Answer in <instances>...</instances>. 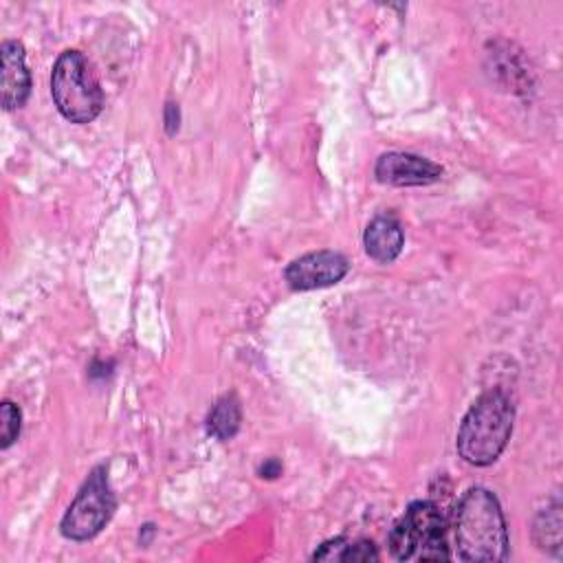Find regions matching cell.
<instances>
[{
	"label": "cell",
	"instance_id": "1",
	"mask_svg": "<svg viewBox=\"0 0 563 563\" xmlns=\"http://www.w3.org/2000/svg\"><path fill=\"white\" fill-rule=\"evenodd\" d=\"M455 554L462 561L495 563L508 556V528L497 497L482 488H468L451 517Z\"/></svg>",
	"mask_w": 563,
	"mask_h": 563
},
{
	"label": "cell",
	"instance_id": "2",
	"mask_svg": "<svg viewBox=\"0 0 563 563\" xmlns=\"http://www.w3.org/2000/svg\"><path fill=\"white\" fill-rule=\"evenodd\" d=\"M515 422V405L501 389H488L464 413L457 429V453L473 466L493 464L506 449Z\"/></svg>",
	"mask_w": 563,
	"mask_h": 563
},
{
	"label": "cell",
	"instance_id": "3",
	"mask_svg": "<svg viewBox=\"0 0 563 563\" xmlns=\"http://www.w3.org/2000/svg\"><path fill=\"white\" fill-rule=\"evenodd\" d=\"M389 550L398 561H449V521L433 501H413L389 532Z\"/></svg>",
	"mask_w": 563,
	"mask_h": 563
},
{
	"label": "cell",
	"instance_id": "4",
	"mask_svg": "<svg viewBox=\"0 0 563 563\" xmlns=\"http://www.w3.org/2000/svg\"><path fill=\"white\" fill-rule=\"evenodd\" d=\"M51 95L64 119L90 123L103 108V92L88 59L79 51H64L51 73Z\"/></svg>",
	"mask_w": 563,
	"mask_h": 563
},
{
	"label": "cell",
	"instance_id": "5",
	"mask_svg": "<svg viewBox=\"0 0 563 563\" xmlns=\"http://www.w3.org/2000/svg\"><path fill=\"white\" fill-rule=\"evenodd\" d=\"M114 508L117 499L110 488L106 466H97L90 471L88 479L81 484L77 497L62 517L59 530L66 539L88 541L101 532V528L110 521Z\"/></svg>",
	"mask_w": 563,
	"mask_h": 563
},
{
	"label": "cell",
	"instance_id": "6",
	"mask_svg": "<svg viewBox=\"0 0 563 563\" xmlns=\"http://www.w3.org/2000/svg\"><path fill=\"white\" fill-rule=\"evenodd\" d=\"M347 271L350 264L341 253L312 251L290 262L284 271V277L295 290H312L341 282L347 275Z\"/></svg>",
	"mask_w": 563,
	"mask_h": 563
},
{
	"label": "cell",
	"instance_id": "7",
	"mask_svg": "<svg viewBox=\"0 0 563 563\" xmlns=\"http://www.w3.org/2000/svg\"><path fill=\"white\" fill-rule=\"evenodd\" d=\"M374 176L391 187H422L440 180L442 167L424 156L409 152H387L376 161Z\"/></svg>",
	"mask_w": 563,
	"mask_h": 563
},
{
	"label": "cell",
	"instance_id": "8",
	"mask_svg": "<svg viewBox=\"0 0 563 563\" xmlns=\"http://www.w3.org/2000/svg\"><path fill=\"white\" fill-rule=\"evenodd\" d=\"M0 88H2V108L15 110L22 108L31 92V75L24 62V48L20 42H4L0 46Z\"/></svg>",
	"mask_w": 563,
	"mask_h": 563
},
{
	"label": "cell",
	"instance_id": "9",
	"mask_svg": "<svg viewBox=\"0 0 563 563\" xmlns=\"http://www.w3.org/2000/svg\"><path fill=\"white\" fill-rule=\"evenodd\" d=\"M402 244H405V233H402V227L400 222L389 216V213H383V216H376L367 227H365V233H363V246L367 251V255L380 264H389L394 262L400 251H402Z\"/></svg>",
	"mask_w": 563,
	"mask_h": 563
},
{
	"label": "cell",
	"instance_id": "10",
	"mask_svg": "<svg viewBox=\"0 0 563 563\" xmlns=\"http://www.w3.org/2000/svg\"><path fill=\"white\" fill-rule=\"evenodd\" d=\"M242 422V409L235 394L222 396L207 416V431L218 440H231Z\"/></svg>",
	"mask_w": 563,
	"mask_h": 563
},
{
	"label": "cell",
	"instance_id": "11",
	"mask_svg": "<svg viewBox=\"0 0 563 563\" xmlns=\"http://www.w3.org/2000/svg\"><path fill=\"white\" fill-rule=\"evenodd\" d=\"M534 543L554 556H561V534H563V519H561V504L545 508L534 519Z\"/></svg>",
	"mask_w": 563,
	"mask_h": 563
},
{
	"label": "cell",
	"instance_id": "12",
	"mask_svg": "<svg viewBox=\"0 0 563 563\" xmlns=\"http://www.w3.org/2000/svg\"><path fill=\"white\" fill-rule=\"evenodd\" d=\"M22 427V411L11 400H2L0 405V446L9 449L15 438L20 435Z\"/></svg>",
	"mask_w": 563,
	"mask_h": 563
},
{
	"label": "cell",
	"instance_id": "13",
	"mask_svg": "<svg viewBox=\"0 0 563 563\" xmlns=\"http://www.w3.org/2000/svg\"><path fill=\"white\" fill-rule=\"evenodd\" d=\"M378 559H380V554L372 541H354V543L347 541V548L343 552V561L365 563V561H378Z\"/></svg>",
	"mask_w": 563,
	"mask_h": 563
},
{
	"label": "cell",
	"instance_id": "14",
	"mask_svg": "<svg viewBox=\"0 0 563 563\" xmlns=\"http://www.w3.org/2000/svg\"><path fill=\"white\" fill-rule=\"evenodd\" d=\"M347 548V539L336 537L319 545V550L312 554L314 561H343V552Z\"/></svg>",
	"mask_w": 563,
	"mask_h": 563
},
{
	"label": "cell",
	"instance_id": "15",
	"mask_svg": "<svg viewBox=\"0 0 563 563\" xmlns=\"http://www.w3.org/2000/svg\"><path fill=\"white\" fill-rule=\"evenodd\" d=\"M165 128L167 134H174L178 130V108L174 103L165 106Z\"/></svg>",
	"mask_w": 563,
	"mask_h": 563
},
{
	"label": "cell",
	"instance_id": "16",
	"mask_svg": "<svg viewBox=\"0 0 563 563\" xmlns=\"http://www.w3.org/2000/svg\"><path fill=\"white\" fill-rule=\"evenodd\" d=\"M279 473H282V464H279L277 460H268V462H264L262 468H260V477H266V479H273V477H277Z\"/></svg>",
	"mask_w": 563,
	"mask_h": 563
}]
</instances>
